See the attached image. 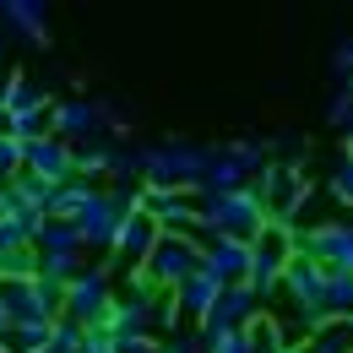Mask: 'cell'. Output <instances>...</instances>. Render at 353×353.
Instances as JSON below:
<instances>
[{"label": "cell", "mask_w": 353, "mask_h": 353, "mask_svg": "<svg viewBox=\"0 0 353 353\" xmlns=\"http://www.w3.org/2000/svg\"><path fill=\"white\" fill-rule=\"evenodd\" d=\"M272 212L256 196V185H239V190H212L201 196V239H218V234H234V239H256Z\"/></svg>", "instance_id": "6da1fadb"}, {"label": "cell", "mask_w": 353, "mask_h": 353, "mask_svg": "<svg viewBox=\"0 0 353 353\" xmlns=\"http://www.w3.org/2000/svg\"><path fill=\"white\" fill-rule=\"evenodd\" d=\"M250 185H256V196L266 201V212H272V218H283V223H294V228L305 223L299 212L315 201V185H310V174L294 163V158H266Z\"/></svg>", "instance_id": "7a4b0ae2"}, {"label": "cell", "mask_w": 353, "mask_h": 353, "mask_svg": "<svg viewBox=\"0 0 353 353\" xmlns=\"http://www.w3.org/2000/svg\"><path fill=\"white\" fill-rule=\"evenodd\" d=\"M212 152L218 147H201V141H152L147 147V185H179V190H201V179L212 169Z\"/></svg>", "instance_id": "3957f363"}, {"label": "cell", "mask_w": 353, "mask_h": 353, "mask_svg": "<svg viewBox=\"0 0 353 353\" xmlns=\"http://www.w3.org/2000/svg\"><path fill=\"white\" fill-rule=\"evenodd\" d=\"M120 272L109 261H92L82 266L71 283H65V315L71 321H82V326H103L109 321V310H114V299H120Z\"/></svg>", "instance_id": "277c9868"}, {"label": "cell", "mask_w": 353, "mask_h": 353, "mask_svg": "<svg viewBox=\"0 0 353 353\" xmlns=\"http://www.w3.org/2000/svg\"><path fill=\"white\" fill-rule=\"evenodd\" d=\"M201 250H207V239L201 234H158V245H152V256L141 261V272L158 283V288H179L190 272H201Z\"/></svg>", "instance_id": "5b68a950"}, {"label": "cell", "mask_w": 353, "mask_h": 353, "mask_svg": "<svg viewBox=\"0 0 353 353\" xmlns=\"http://www.w3.org/2000/svg\"><path fill=\"white\" fill-rule=\"evenodd\" d=\"M158 234H163V228H158V218H152L147 207H136V212H125V218H120V234H114V250H109L103 261H109L114 272H120V277H125V272H136V266H141L147 256H152Z\"/></svg>", "instance_id": "8992f818"}, {"label": "cell", "mask_w": 353, "mask_h": 353, "mask_svg": "<svg viewBox=\"0 0 353 353\" xmlns=\"http://www.w3.org/2000/svg\"><path fill=\"white\" fill-rule=\"evenodd\" d=\"M120 201L103 190V185H92V196L82 201V212H77V228H82V239H88L92 256H109L114 250V234H120Z\"/></svg>", "instance_id": "52a82bcc"}, {"label": "cell", "mask_w": 353, "mask_h": 353, "mask_svg": "<svg viewBox=\"0 0 353 353\" xmlns=\"http://www.w3.org/2000/svg\"><path fill=\"white\" fill-rule=\"evenodd\" d=\"M299 250H310L326 266H353V218H326L299 228Z\"/></svg>", "instance_id": "ba28073f"}, {"label": "cell", "mask_w": 353, "mask_h": 353, "mask_svg": "<svg viewBox=\"0 0 353 353\" xmlns=\"http://www.w3.org/2000/svg\"><path fill=\"white\" fill-rule=\"evenodd\" d=\"M28 174H39V179H71V174H82L77 169V141H65L60 131H44V136H33L28 141Z\"/></svg>", "instance_id": "9c48e42d"}, {"label": "cell", "mask_w": 353, "mask_h": 353, "mask_svg": "<svg viewBox=\"0 0 353 353\" xmlns=\"http://www.w3.org/2000/svg\"><path fill=\"white\" fill-rule=\"evenodd\" d=\"M266 310V299L250 288V283H223L218 305L201 315V332H223V326H250L256 315Z\"/></svg>", "instance_id": "30bf717a"}, {"label": "cell", "mask_w": 353, "mask_h": 353, "mask_svg": "<svg viewBox=\"0 0 353 353\" xmlns=\"http://www.w3.org/2000/svg\"><path fill=\"white\" fill-rule=\"evenodd\" d=\"M250 261H256V245H250V239H234V234L207 239V250H201V266H207L218 283H245V277H250Z\"/></svg>", "instance_id": "8fae6325"}, {"label": "cell", "mask_w": 353, "mask_h": 353, "mask_svg": "<svg viewBox=\"0 0 353 353\" xmlns=\"http://www.w3.org/2000/svg\"><path fill=\"white\" fill-rule=\"evenodd\" d=\"M49 6L54 0H11L0 17H6V33H22L33 49H49Z\"/></svg>", "instance_id": "7c38bea8"}, {"label": "cell", "mask_w": 353, "mask_h": 353, "mask_svg": "<svg viewBox=\"0 0 353 353\" xmlns=\"http://www.w3.org/2000/svg\"><path fill=\"white\" fill-rule=\"evenodd\" d=\"M218 294H223V283L212 277V272H207V266H201V272H190V277H185V283L174 288V299H179V315H185V321H201L207 310L218 305Z\"/></svg>", "instance_id": "4fadbf2b"}, {"label": "cell", "mask_w": 353, "mask_h": 353, "mask_svg": "<svg viewBox=\"0 0 353 353\" xmlns=\"http://www.w3.org/2000/svg\"><path fill=\"white\" fill-rule=\"evenodd\" d=\"M294 353H353V315H332L315 332H305V343Z\"/></svg>", "instance_id": "5bb4252c"}, {"label": "cell", "mask_w": 353, "mask_h": 353, "mask_svg": "<svg viewBox=\"0 0 353 353\" xmlns=\"http://www.w3.org/2000/svg\"><path fill=\"white\" fill-rule=\"evenodd\" d=\"M250 179H256V169H250L245 158H234L228 147H218V152H212V169L201 179V196H212V190H239V185H250Z\"/></svg>", "instance_id": "9a60e30c"}, {"label": "cell", "mask_w": 353, "mask_h": 353, "mask_svg": "<svg viewBox=\"0 0 353 353\" xmlns=\"http://www.w3.org/2000/svg\"><path fill=\"white\" fill-rule=\"evenodd\" d=\"M114 158H120V136H88V141H77V169L88 179H109L114 174Z\"/></svg>", "instance_id": "2e32d148"}, {"label": "cell", "mask_w": 353, "mask_h": 353, "mask_svg": "<svg viewBox=\"0 0 353 353\" xmlns=\"http://www.w3.org/2000/svg\"><path fill=\"white\" fill-rule=\"evenodd\" d=\"M283 277H288V261H283V256L256 250V261H250V277H245V283H250L266 305H272V299H283Z\"/></svg>", "instance_id": "e0dca14e"}, {"label": "cell", "mask_w": 353, "mask_h": 353, "mask_svg": "<svg viewBox=\"0 0 353 353\" xmlns=\"http://www.w3.org/2000/svg\"><path fill=\"white\" fill-rule=\"evenodd\" d=\"M33 245H39L44 256H49V250H88L77 218H44V223H39V234H33Z\"/></svg>", "instance_id": "ac0fdd59"}, {"label": "cell", "mask_w": 353, "mask_h": 353, "mask_svg": "<svg viewBox=\"0 0 353 353\" xmlns=\"http://www.w3.org/2000/svg\"><path fill=\"white\" fill-rule=\"evenodd\" d=\"M163 353H207V332L201 321H174L163 332Z\"/></svg>", "instance_id": "d6986e66"}, {"label": "cell", "mask_w": 353, "mask_h": 353, "mask_svg": "<svg viewBox=\"0 0 353 353\" xmlns=\"http://www.w3.org/2000/svg\"><path fill=\"white\" fill-rule=\"evenodd\" d=\"M326 310L332 315H353V266H332V277H326Z\"/></svg>", "instance_id": "ffe728a7"}, {"label": "cell", "mask_w": 353, "mask_h": 353, "mask_svg": "<svg viewBox=\"0 0 353 353\" xmlns=\"http://www.w3.org/2000/svg\"><path fill=\"white\" fill-rule=\"evenodd\" d=\"M28 169V136L0 131V179H17Z\"/></svg>", "instance_id": "44dd1931"}, {"label": "cell", "mask_w": 353, "mask_h": 353, "mask_svg": "<svg viewBox=\"0 0 353 353\" xmlns=\"http://www.w3.org/2000/svg\"><path fill=\"white\" fill-rule=\"evenodd\" d=\"M326 190H332L337 207L353 212V147H343V158H337V169H332V179H326Z\"/></svg>", "instance_id": "7402d4cb"}, {"label": "cell", "mask_w": 353, "mask_h": 353, "mask_svg": "<svg viewBox=\"0 0 353 353\" xmlns=\"http://www.w3.org/2000/svg\"><path fill=\"white\" fill-rule=\"evenodd\" d=\"M207 353H256V343L245 326H223V332H207Z\"/></svg>", "instance_id": "603a6c76"}, {"label": "cell", "mask_w": 353, "mask_h": 353, "mask_svg": "<svg viewBox=\"0 0 353 353\" xmlns=\"http://www.w3.org/2000/svg\"><path fill=\"white\" fill-rule=\"evenodd\" d=\"M49 332H54V321H17V326H11V348H17V353L44 348Z\"/></svg>", "instance_id": "cb8c5ba5"}, {"label": "cell", "mask_w": 353, "mask_h": 353, "mask_svg": "<svg viewBox=\"0 0 353 353\" xmlns=\"http://www.w3.org/2000/svg\"><path fill=\"white\" fill-rule=\"evenodd\" d=\"M82 266H88V250H49V256H44V272H49V277H60V283H71Z\"/></svg>", "instance_id": "d4e9b609"}, {"label": "cell", "mask_w": 353, "mask_h": 353, "mask_svg": "<svg viewBox=\"0 0 353 353\" xmlns=\"http://www.w3.org/2000/svg\"><path fill=\"white\" fill-rule=\"evenodd\" d=\"M353 120V82H332V98H326V125H348Z\"/></svg>", "instance_id": "484cf974"}, {"label": "cell", "mask_w": 353, "mask_h": 353, "mask_svg": "<svg viewBox=\"0 0 353 353\" xmlns=\"http://www.w3.org/2000/svg\"><path fill=\"white\" fill-rule=\"evenodd\" d=\"M332 82H353V33H343L337 44H332Z\"/></svg>", "instance_id": "4316f807"}, {"label": "cell", "mask_w": 353, "mask_h": 353, "mask_svg": "<svg viewBox=\"0 0 353 353\" xmlns=\"http://www.w3.org/2000/svg\"><path fill=\"white\" fill-rule=\"evenodd\" d=\"M6 212H17V207H11V179H0V218H6Z\"/></svg>", "instance_id": "83f0119b"}, {"label": "cell", "mask_w": 353, "mask_h": 353, "mask_svg": "<svg viewBox=\"0 0 353 353\" xmlns=\"http://www.w3.org/2000/svg\"><path fill=\"white\" fill-rule=\"evenodd\" d=\"M11 326H17V321H11V310H6V299H0V337H11Z\"/></svg>", "instance_id": "f1b7e54d"}, {"label": "cell", "mask_w": 353, "mask_h": 353, "mask_svg": "<svg viewBox=\"0 0 353 353\" xmlns=\"http://www.w3.org/2000/svg\"><path fill=\"white\" fill-rule=\"evenodd\" d=\"M343 147H353V120H348V125H343Z\"/></svg>", "instance_id": "f546056e"}, {"label": "cell", "mask_w": 353, "mask_h": 353, "mask_svg": "<svg viewBox=\"0 0 353 353\" xmlns=\"http://www.w3.org/2000/svg\"><path fill=\"white\" fill-rule=\"evenodd\" d=\"M0 71H6V33H0Z\"/></svg>", "instance_id": "4dcf8cb0"}, {"label": "cell", "mask_w": 353, "mask_h": 353, "mask_svg": "<svg viewBox=\"0 0 353 353\" xmlns=\"http://www.w3.org/2000/svg\"><path fill=\"white\" fill-rule=\"evenodd\" d=\"M0 353H17V348H11V337H0Z\"/></svg>", "instance_id": "1f68e13d"}, {"label": "cell", "mask_w": 353, "mask_h": 353, "mask_svg": "<svg viewBox=\"0 0 353 353\" xmlns=\"http://www.w3.org/2000/svg\"><path fill=\"white\" fill-rule=\"evenodd\" d=\"M6 6H11V0H0V11H6Z\"/></svg>", "instance_id": "d6a6232c"}]
</instances>
